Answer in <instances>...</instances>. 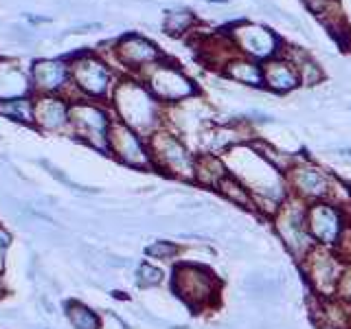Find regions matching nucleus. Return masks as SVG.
I'll return each mask as SVG.
<instances>
[{"instance_id": "nucleus-1", "label": "nucleus", "mask_w": 351, "mask_h": 329, "mask_svg": "<svg viewBox=\"0 0 351 329\" xmlns=\"http://www.w3.org/2000/svg\"><path fill=\"white\" fill-rule=\"evenodd\" d=\"M171 290L193 312L213 310L222 296V279L195 261H180L171 272Z\"/></svg>"}, {"instance_id": "nucleus-2", "label": "nucleus", "mask_w": 351, "mask_h": 329, "mask_svg": "<svg viewBox=\"0 0 351 329\" xmlns=\"http://www.w3.org/2000/svg\"><path fill=\"white\" fill-rule=\"evenodd\" d=\"M114 108L125 123L138 134L152 136L160 123V101L138 82H121L114 88Z\"/></svg>"}, {"instance_id": "nucleus-3", "label": "nucleus", "mask_w": 351, "mask_h": 329, "mask_svg": "<svg viewBox=\"0 0 351 329\" xmlns=\"http://www.w3.org/2000/svg\"><path fill=\"white\" fill-rule=\"evenodd\" d=\"M305 213H307V204L301 202L299 197L290 195L272 217L274 233H277L285 252L294 261H303L316 246V241L310 233V226H307Z\"/></svg>"}, {"instance_id": "nucleus-4", "label": "nucleus", "mask_w": 351, "mask_h": 329, "mask_svg": "<svg viewBox=\"0 0 351 329\" xmlns=\"http://www.w3.org/2000/svg\"><path fill=\"white\" fill-rule=\"evenodd\" d=\"M152 160L165 173L180 178L186 182H195V158L197 154H191L184 143L171 134V132L156 130L147 141Z\"/></svg>"}, {"instance_id": "nucleus-5", "label": "nucleus", "mask_w": 351, "mask_h": 329, "mask_svg": "<svg viewBox=\"0 0 351 329\" xmlns=\"http://www.w3.org/2000/svg\"><path fill=\"white\" fill-rule=\"evenodd\" d=\"M303 274L307 283L312 285V290L318 292L323 299H332L336 296V288L340 281V274L345 270V263L338 259L334 248L314 246V250L303 261Z\"/></svg>"}, {"instance_id": "nucleus-6", "label": "nucleus", "mask_w": 351, "mask_h": 329, "mask_svg": "<svg viewBox=\"0 0 351 329\" xmlns=\"http://www.w3.org/2000/svg\"><path fill=\"white\" fill-rule=\"evenodd\" d=\"M149 93L160 103H180L195 95V84L180 69L171 64H152L143 71Z\"/></svg>"}, {"instance_id": "nucleus-7", "label": "nucleus", "mask_w": 351, "mask_h": 329, "mask_svg": "<svg viewBox=\"0 0 351 329\" xmlns=\"http://www.w3.org/2000/svg\"><path fill=\"white\" fill-rule=\"evenodd\" d=\"M69 119L73 132L82 141H86L88 145L99 151H110L108 136H110V127H112V121H110L104 108H99L95 103L75 101L69 108Z\"/></svg>"}, {"instance_id": "nucleus-8", "label": "nucleus", "mask_w": 351, "mask_h": 329, "mask_svg": "<svg viewBox=\"0 0 351 329\" xmlns=\"http://www.w3.org/2000/svg\"><path fill=\"white\" fill-rule=\"evenodd\" d=\"M307 226L316 241V246L334 248L340 235L351 222V215L329 200H318L307 204Z\"/></svg>"}, {"instance_id": "nucleus-9", "label": "nucleus", "mask_w": 351, "mask_h": 329, "mask_svg": "<svg viewBox=\"0 0 351 329\" xmlns=\"http://www.w3.org/2000/svg\"><path fill=\"white\" fill-rule=\"evenodd\" d=\"M334 175H329L323 167L310 160H296L294 167L285 173L290 195L299 197L301 202L312 204L318 200H327L329 189H332Z\"/></svg>"}, {"instance_id": "nucleus-10", "label": "nucleus", "mask_w": 351, "mask_h": 329, "mask_svg": "<svg viewBox=\"0 0 351 329\" xmlns=\"http://www.w3.org/2000/svg\"><path fill=\"white\" fill-rule=\"evenodd\" d=\"M108 143H110V151H112L121 162L130 164V167L143 169L154 164L147 143H143L138 132L128 127L125 123H121V121H112Z\"/></svg>"}, {"instance_id": "nucleus-11", "label": "nucleus", "mask_w": 351, "mask_h": 329, "mask_svg": "<svg viewBox=\"0 0 351 329\" xmlns=\"http://www.w3.org/2000/svg\"><path fill=\"white\" fill-rule=\"evenodd\" d=\"M71 69V82L88 97H106L112 82V73L108 66L93 58V55H80L75 58Z\"/></svg>"}, {"instance_id": "nucleus-12", "label": "nucleus", "mask_w": 351, "mask_h": 329, "mask_svg": "<svg viewBox=\"0 0 351 329\" xmlns=\"http://www.w3.org/2000/svg\"><path fill=\"white\" fill-rule=\"evenodd\" d=\"M230 40L248 58L255 60H272L279 53V40L272 31L263 29L259 25H250V22H241L230 33Z\"/></svg>"}, {"instance_id": "nucleus-13", "label": "nucleus", "mask_w": 351, "mask_h": 329, "mask_svg": "<svg viewBox=\"0 0 351 329\" xmlns=\"http://www.w3.org/2000/svg\"><path fill=\"white\" fill-rule=\"evenodd\" d=\"M114 51H117L119 62L134 71L136 69L145 71L147 66L156 64L160 60V51L154 47L149 40L136 36V33H130V36L121 38Z\"/></svg>"}, {"instance_id": "nucleus-14", "label": "nucleus", "mask_w": 351, "mask_h": 329, "mask_svg": "<svg viewBox=\"0 0 351 329\" xmlns=\"http://www.w3.org/2000/svg\"><path fill=\"white\" fill-rule=\"evenodd\" d=\"M33 84L42 93H58L71 82V69L60 60H40L33 64Z\"/></svg>"}, {"instance_id": "nucleus-15", "label": "nucleus", "mask_w": 351, "mask_h": 329, "mask_svg": "<svg viewBox=\"0 0 351 329\" xmlns=\"http://www.w3.org/2000/svg\"><path fill=\"white\" fill-rule=\"evenodd\" d=\"M263 84L274 93H292L301 84L299 73L285 58H272L261 66Z\"/></svg>"}, {"instance_id": "nucleus-16", "label": "nucleus", "mask_w": 351, "mask_h": 329, "mask_svg": "<svg viewBox=\"0 0 351 329\" xmlns=\"http://www.w3.org/2000/svg\"><path fill=\"white\" fill-rule=\"evenodd\" d=\"M33 119L44 130H62L71 123L69 106L55 97H42L38 101H33Z\"/></svg>"}, {"instance_id": "nucleus-17", "label": "nucleus", "mask_w": 351, "mask_h": 329, "mask_svg": "<svg viewBox=\"0 0 351 329\" xmlns=\"http://www.w3.org/2000/svg\"><path fill=\"white\" fill-rule=\"evenodd\" d=\"M228 167L226 162L215 156V154H197L195 158V182L202 186H211V189H217L219 182H222L228 175Z\"/></svg>"}, {"instance_id": "nucleus-18", "label": "nucleus", "mask_w": 351, "mask_h": 329, "mask_svg": "<svg viewBox=\"0 0 351 329\" xmlns=\"http://www.w3.org/2000/svg\"><path fill=\"white\" fill-rule=\"evenodd\" d=\"M224 75L228 80H233L237 84H244V86H263V71L261 66H257L252 60L248 58H235L230 60L226 66H224Z\"/></svg>"}, {"instance_id": "nucleus-19", "label": "nucleus", "mask_w": 351, "mask_h": 329, "mask_svg": "<svg viewBox=\"0 0 351 329\" xmlns=\"http://www.w3.org/2000/svg\"><path fill=\"white\" fill-rule=\"evenodd\" d=\"M215 191L222 195L224 200H228L230 204H235L239 208H246V211H255V193H252L239 178H235L233 173H228L226 178L219 182V186Z\"/></svg>"}, {"instance_id": "nucleus-20", "label": "nucleus", "mask_w": 351, "mask_h": 329, "mask_svg": "<svg viewBox=\"0 0 351 329\" xmlns=\"http://www.w3.org/2000/svg\"><path fill=\"white\" fill-rule=\"evenodd\" d=\"M27 77L22 75V71L16 64L11 62H0V99H18L27 93Z\"/></svg>"}, {"instance_id": "nucleus-21", "label": "nucleus", "mask_w": 351, "mask_h": 329, "mask_svg": "<svg viewBox=\"0 0 351 329\" xmlns=\"http://www.w3.org/2000/svg\"><path fill=\"white\" fill-rule=\"evenodd\" d=\"M285 60H288L294 66V69H296V73H299L301 84L312 86V84H318V82L323 80L321 66H318L303 49H290V53L285 55Z\"/></svg>"}, {"instance_id": "nucleus-22", "label": "nucleus", "mask_w": 351, "mask_h": 329, "mask_svg": "<svg viewBox=\"0 0 351 329\" xmlns=\"http://www.w3.org/2000/svg\"><path fill=\"white\" fill-rule=\"evenodd\" d=\"M66 316H69V321L75 329H101L99 316L84 303H77V301L69 303L66 305Z\"/></svg>"}, {"instance_id": "nucleus-23", "label": "nucleus", "mask_w": 351, "mask_h": 329, "mask_svg": "<svg viewBox=\"0 0 351 329\" xmlns=\"http://www.w3.org/2000/svg\"><path fill=\"white\" fill-rule=\"evenodd\" d=\"M0 114L11 119V121H20V123H33V101L25 97L18 99H7V101L0 103Z\"/></svg>"}, {"instance_id": "nucleus-24", "label": "nucleus", "mask_w": 351, "mask_h": 329, "mask_svg": "<svg viewBox=\"0 0 351 329\" xmlns=\"http://www.w3.org/2000/svg\"><path fill=\"white\" fill-rule=\"evenodd\" d=\"M145 255L152 259H158V261H173L180 255V246L169 239H156L145 248Z\"/></svg>"}, {"instance_id": "nucleus-25", "label": "nucleus", "mask_w": 351, "mask_h": 329, "mask_svg": "<svg viewBox=\"0 0 351 329\" xmlns=\"http://www.w3.org/2000/svg\"><path fill=\"white\" fill-rule=\"evenodd\" d=\"M193 25V16L189 11H169L167 16H165V22H162V29L169 33V36H180L186 29H191Z\"/></svg>"}, {"instance_id": "nucleus-26", "label": "nucleus", "mask_w": 351, "mask_h": 329, "mask_svg": "<svg viewBox=\"0 0 351 329\" xmlns=\"http://www.w3.org/2000/svg\"><path fill=\"white\" fill-rule=\"evenodd\" d=\"M136 281L141 288H156L165 281V272L152 263H141L138 270H136Z\"/></svg>"}, {"instance_id": "nucleus-27", "label": "nucleus", "mask_w": 351, "mask_h": 329, "mask_svg": "<svg viewBox=\"0 0 351 329\" xmlns=\"http://www.w3.org/2000/svg\"><path fill=\"white\" fill-rule=\"evenodd\" d=\"M307 5V9L312 11V14L321 16L323 22L332 20V18H338L340 16V9H338V3L336 0H303Z\"/></svg>"}, {"instance_id": "nucleus-28", "label": "nucleus", "mask_w": 351, "mask_h": 329, "mask_svg": "<svg viewBox=\"0 0 351 329\" xmlns=\"http://www.w3.org/2000/svg\"><path fill=\"white\" fill-rule=\"evenodd\" d=\"M334 252L338 255V259L345 263V266H351V222L343 230V235H340L338 244L334 246Z\"/></svg>"}, {"instance_id": "nucleus-29", "label": "nucleus", "mask_w": 351, "mask_h": 329, "mask_svg": "<svg viewBox=\"0 0 351 329\" xmlns=\"http://www.w3.org/2000/svg\"><path fill=\"white\" fill-rule=\"evenodd\" d=\"M336 299L351 307V266H345L343 274H340V281L336 288Z\"/></svg>"}, {"instance_id": "nucleus-30", "label": "nucleus", "mask_w": 351, "mask_h": 329, "mask_svg": "<svg viewBox=\"0 0 351 329\" xmlns=\"http://www.w3.org/2000/svg\"><path fill=\"white\" fill-rule=\"evenodd\" d=\"M11 244V237L5 228H0V270L5 268V255H7V248Z\"/></svg>"}]
</instances>
